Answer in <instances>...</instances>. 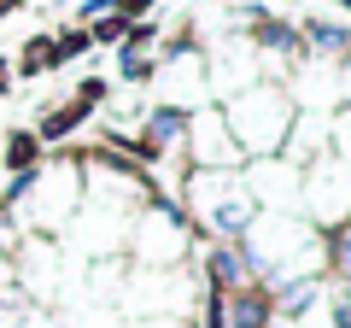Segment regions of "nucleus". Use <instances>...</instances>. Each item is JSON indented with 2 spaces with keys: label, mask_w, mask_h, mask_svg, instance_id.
<instances>
[{
  "label": "nucleus",
  "mask_w": 351,
  "mask_h": 328,
  "mask_svg": "<svg viewBox=\"0 0 351 328\" xmlns=\"http://www.w3.org/2000/svg\"><path fill=\"white\" fill-rule=\"evenodd\" d=\"M24 71H53V59H59V47H53V41H29V53H24Z\"/></svg>",
  "instance_id": "1"
},
{
  "label": "nucleus",
  "mask_w": 351,
  "mask_h": 328,
  "mask_svg": "<svg viewBox=\"0 0 351 328\" xmlns=\"http://www.w3.org/2000/svg\"><path fill=\"white\" fill-rule=\"evenodd\" d=\"M29 159H36V141H29V135H18V141H12V152H6V164H12V170H24Z\"/></svg>",
  "instance_id": "2"
},
{
  "label": "nucleus",
  "mask_w": 351,
  "mask_h": 328,
  "mask_svg": "<svg viewBox=\"0 0 351 328\" xmlns=\"http://www.w3.org/2000/svg\"><path fill=\"white\" fill-rule=\"evenodd\" d=\"M135 328H176V323H135Z\"/></svg>",
  "instance_id": "3"
},
{
  "label": "nucleus",
  "mask_w": 351,
  "mask_h": 328,
  "mask_svg": "<svg viewBox=\"0 0 351 328\" xmlns=\"http://www.w3.org/2000/svg\"><path fill=\"white\" fill-rule=\"evenodd\" d=\"M6 6H12V0H0V12H6Z\"/></svg>",
  "instance_id": "4"
},
{
  "label": "nucleus",
  "mask_w": 351,
  "mask_h": 328,
  "mask_svg": "<svg viewBox=\"0 0 351 328\" xmlns=\"http://www.w3.org/2000/svg\"><path fill=\"white\" fill-rule=\"evenodd\" d=\"M0 82H6V71H0Z\"/></svg>",
  "instance_id": "5"
}]
</instances>
